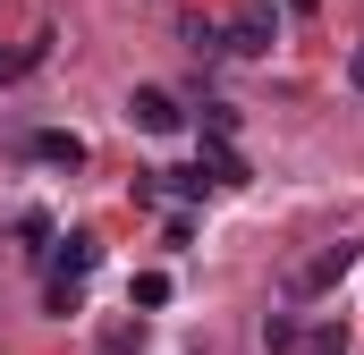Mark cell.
Masks as SVG:
<instances>
[{
	"label": "cell",
	"instance_id": "6da1fadb",
	"mask_svg": "<svg viewBox=\"0 0 364 355\" xmlns=\"http://www.w3.org/2000/svg\"><path fill=\"white\" fill-rule=\"evenodd\" d=\"M356 263H364V246H356V237H339V246H314L305 263H288L279 296H288V305H314V296H331V288H339Z\"/></svg>",
	"mask_w": 364,
	"mask_h": 355
},
{
	"label": "cell",
	"instance_id": "7a4b0ae2",
	"mask_svg": "<svg viewBox=\"0 0 364 355\" xmlns=\"http://www.w3.org/2000/svg\"><path fill=\"white\" fill-rule=\"evenodd\" d=\"M279 43V17H272V0H246L229 26H220V51H237V60H263Z\"/></svg>",
	"mask_w": 364,
	"mask_h": 355
},
{
	"label": "cell",
	"instance_id": "3957f363",
	"mask_svg": "<svg viewBox=\"0 0 364 355\" xmlns=\"http://www.w3.org/2000/svg\"><path fill=\"white\" fill-rule=\"evenodd\" d=\"M127 119H136L144 136H178V127H186V110H178L170 85H136V93H127Z\"/></svg>",
	"mask_w": 364,
	"mask_h": 355
},
{
	"label": "cell",
	"instance_id": "277c9868",
	"mask_svg": "<svg viewBox=\"0 0 364 355\" xmlns=\"http://www.w3.org/2000/svg\"><path fill=\"white\" fill-rule=\"evenodd\" d=\"M93 263H102V237H85V229L51 237V271H60V288H77V279H85Z\"/></svg>",
	"mask_w": 364,
	"mask_h": 355
},
{
	"label": "cell",
	"instance_id": "5b68a950",
	"mask_svg": "<svg viewBox=\"0 0 364 355\" xmlns=\"http://www.w3.org/2000/svg\"><path fill=\"white\" fill-rule=\"evenodd\" d=\"M34 161H51V170H85V136H68V127H43V136H34Z\"/></svg>",
	"mask_w": 364,
	"mask_h": 355
},
{
	"label": "cell",
	"instance_id": "8992f818",
	"mask_svg": "<svg viewBox=\"0 0 364 355\" xmlns=\"http://www.w3.org/2000/svg\"><path fill=\"white\" fill-rule=\"evenodd\" d=\"M203 186H246V161L229 144H203Z\"/></svg>",
	"mask_w": 364,
	"mask_h": 355
},
{
	"label": "cell",
	"instance_id": "52a82bcc",
	"mask_svg": "<svg viewBox=\"0 0 364 355\" xmlns=\"http://www.w3.org/2000/svg\"><path fill=\"white\" fill-rule=\"evenodd\" d=\"M296 355H348V322H314V330L296 339Z\"/></svg>",
	"mask_w": 364,
	"mask_h": 355
},
{
	"label": "cell",
	"instance_id": "ba28073f",
	"mask_svg": "<svg viewBox=\"0 0 364 355\" xmlns=\"http://www.w3.org/2000/svg\"><path fill=\"white\" fill-rule=\"evenodd\" d=\"M127 305H144V313H153V305H170V271H136V288H127Z\"/></svg>",
	"mask_w": 364,
	"mask_h": 355
},
{
	"label": "cell",
	"instance_id": "9c48e42d",
	"mask_svg": "<svg viewBox=\"0 0 364 355\" xmlns=\"http://www.w3.org/2000/svg\"><path fill=\"white\" fill-rule=\"evenodd\" d=\"M144 347V313H136V322H110V330H102V355H136Z\"/></svg>",
	"mask_w": 364,
	"mask_h": 355
},
{
	"label": "cell",
	"instance_id": "30bf717a",
	"mask_svg": "<svg viewBox=\"0 0 364 355\" xmlns=\"http://www.w3.org/2000/svg\"><path fill=\"white\" fill-rule=\"evenodd\" d=\"M296 339H305V330H296L288 313H263V347H272V355H296Z\"/></svg>",
	"mask_w": 364,
	"mask_h": 355
},
{
	"label": "cell",
	"instance_id": "8fae6325",
	"mask_svg": "<svg viewBox=\"0 0 364 355\" xmlns=\"http://www.w3.org/2000/svg\"><path fill=\"white\" fill-rule=\"evenodd\" d=\"M34 60H43V43H26V51H0V85H9L17 68H34Z\"/></svg>",
	"mask_w": 364,
	"mask_h": 355
},
{
	"label": "cell",
	"instance_id": "7c38bea8",
	"mask_svg": "<svg viewBox=\"0 0 364 355\" xmlns=\"http://www.w3.org/2000/svg\"><path fill=\"white\" fill-rule=\"evenodd\" d=\"M288 9H296V17H314V9H322V0H288Z\"/></svg>",
	"mask_w": 364,
	"mask_h": 355
}]
</instances>
